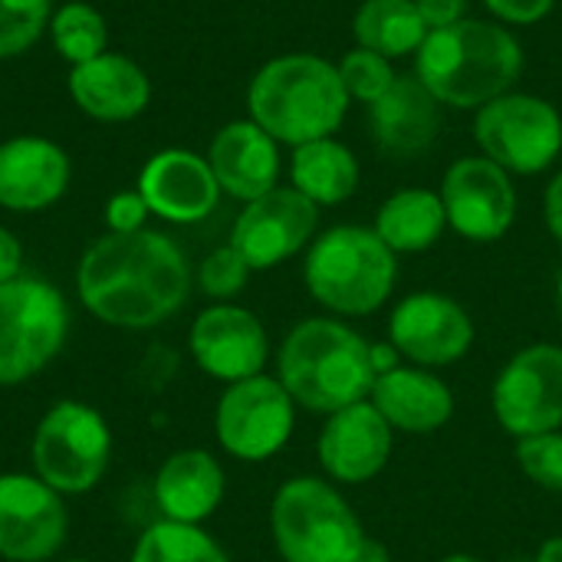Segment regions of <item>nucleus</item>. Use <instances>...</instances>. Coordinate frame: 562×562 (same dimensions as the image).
<instances>
[{"label": "nucleus", "mask_w": 562, "mask_h": 562, "mask_svg": "<svg viewBox=\"0 0 562 562\" xmlns=\"http://www.w3.org/2000/svg\"><path fill=\"white\" fill-rule=\"evenodd\" d=\"M76 290L105 326L151 329L188 303L191 263L168 234H105L82 254Z\"/></svg>", "instance_id": "1"}, {"label": "nucleus", "mask_w": 562, "mask_h": 562, "mask_svg": "<svg viewBox=\"0 0 562 562\" xmlns=\"http://www.w3.org/2000/svg\"><path fill=\"white\" fill-rule=\"evenodd\" d=\"M524 72V46L510 26L497 20L464 16L445 30H431L415 53L418 82L451 109L477 112L510 92Z\"/></svg>", "instance_id": "2"}, {"label": "nucleus", "mask_w": 562, "mask_h": 562, "mask_svg": "<svg viewBox=\"0 0 562 562\" xmlns=\"http://www.w3.org/2000/svg\"><path fill=\"white\" fill-rule=\"evenodd\" d=\"M277 379L296 408L333 415L369 398L375 385L372 342L342 319H303L277 352Z\"/></svg>", "instance_id": "3"}, {"label": "nucleus", "mask_w": 562, "mask_h": 562, "mask_svg": "<svg viewBox=\"0 0 562 562\" xmlns=\"http://www.w3.org/2000/svg\"><path fill=\"white\" fill-rule=\"evenodd\" d=\"M339 66L316 53H286L257 69L247 89L250 119L280 145L333 138L349 115Z\"/></svg>", "instance_id": "4"}, {"label": "nucleus", "mask_w": 562, "mask_h": 562, "mask_svg": "<svg viewBox=\"0 0 562 562\" xmlns=\"http://www.w3.org/2000/svg\"><path fill=\"white\" fill-rule=\"evenodd\" d=\"M303 280L323 310L336 316H372L395 293L398 257L372 227L336 224L310 244Z\"/></svg>", "instance_id": "5"}, {"label": "nucleus", "mask_w": 562, "mask_h": 562, "mask_svg": "<svg viewBox=\"0 0 562 562\" xmlns=\"http://www.w3.org/2000/svg\"><path fill=\"white\" fill-rule=\"evenodd\" d=\"M270 533L283 562H359L372 540L326 477H290L270 504Z\"/></svg>", "instance_id": "6"}, {"label": "nucleus", "mask_w": 562, "mask_h": 562, "mask_svg": "<svg viewBox=\"0 0 562 562\" xmlns=\"http://www.w3.org/2000/svg\"><path fill=\"white\" fill-rule=\"evenodd\" d=\"M69 336L63 293L36 277L0 283V389L43 372Z\"/></svg>", "instance_id": "7"}, {"label": "nucleus", "mask_w": 562, "mask_h": 562, "mask_svg": "<svg viewBox=\"0 0 562 562\" xmlns=\"http://www.w3.org/2000/svg\"><path fill=\"white\" fill-rule=\"evenodd\" d=\"M112 454V431L105 418L82 402H59L53 405L33 435V468L43 484L56 494H89Z\"/></svg>", "instance_id": "8"}, {"label": "nucleus", "mask_w": 562, "mask_h": 562, "mask_svg": "<svg viewBox=\"0 0 562 562\" xmlns=\"http://www.w3.org/2000/svg\"><path fill=\"white\" fill-rule=\"evenodd\" d=\"M481 155L510 175H540L562 155L560 109L533 92H504L474 112L471 128Z\"/></svg>", "instance_id": "9"}, {"label": "nucleus", "mask_w": 562, "mask_h": 562, "mask_svg": "<svg viewBox=\"0 0 562 562\" xmlns=\"http://www.w3.org/2000/svg\"><path fill=\"white\" fill-rule=\"evenodd\" d=\"M296 425V402L273 375H254L224 389L214 412L221 448L247 464H260L283 451Z\"/></svg>", "instance_id": "10"}, {"label": "nucleus", "mask_w": 562, "mask_h": 562, "mask_svg": "<svg viewBox=\"0 0 562 562\" xmlns=\"http://www.w3.org/2000/svg\"><path fill=\"white\" fill-rule=\"evenodd\" d=\"M491 405L510 438H533L562 428V346L533 342L494 379Z\"/></svg>", "instance_id": "11"}, {"label": "nucleus", "mask_w": 562, "mask_h": 562, "mask_svg": "<svg viewBox=\"0 0 562 562\" xmlns=\"http://www.w3.org/2000/svg\"><path fill=\"white\" fill-rule=\"evenodd\" d=\"M438 194L448 214V227L464 240L494 244L517 221L514 175L487 155H464L451 161Z\"/></svg>", "instance_id": "12"}, {"label": "nucleus", "mask_w": 562, "mask_h": 562, "mask_svg": "<svg viewBox=\"0 0 562 562\" xmlns=\"http://www.w3.org/2000/svg\"><path fill=\"white\" fill-rule=\"evenodd\" d=\"M389 342L398 356L422 369H445L461 362L474 346V319L468 310L435 290L408 293L389 316Z\"/></svg>", "instance_id": "13"}, {"label": "nucleus", "mask_w": 562, "mask_h": 562, "mask_svg": "<svg viewBox=\"0 0 562 562\" xmlns=\"http://www.w3.org/2000/svg\"><path fill=\"white\" fill-rule=\"evenodd\" d=\"M319 207L303 198L293 184L273 188L257 201H247L234 221L231 247L247 260L250 270H270L296 257L316 240Z\"/></svg>", "instance_id": "14"}, {"label": "nucleus", "mask_w": 562, "mask_h": 562, "mask_svg": "<svg viewBox=\"0 0 562 562\" xmlns=\"http://www.w3.org/2000/svg\"><path fill=\"white\" fill-rule=\"evenodd\" d=\"M69 533L63 494L36 474H0V560L43 562Z\"/></svg>", "instance_id": "15"}, {"label": "nucleus", "mask_w": 562, "mask_h": 562, "mask_svg": "<svg viewBox=\"0 0 562 562\" xmlns=\"http://www.w3.org/2000/svg\"><path fill=\"white\" fill-rule=\"evenodd\" d=\"M188 346L198 369L224 385L260 375L270 359L263 323L250 310L234 303H214L198 313Z\"/></svg>", "instance_id": "16"}, {"label": "nucleus", "mask_w": 562, "mask_h": 562, "mask_svg": "<svg viewBox=\"0 0 562 562\" xmlns=\"http://www.w3.org/2000/svg\"><path fill=\"white\" fill-rule=\"evenodd\" d=\"M392 445H395L392 425L366 398L326 415V425L316 438V458L329 481L366 484L385 471L392 458Z\"/></svg>", "instance_id": "17"}, {"label": "nucleus", "mask_w": 562, "mask_h": 562, "mask_svg": "<svg viewBox=\"0 0 562 562\" xmlns=\"http://www.w3.org/2000/svg\"><path fill=\"white\" fill-rule=\"evenodd\" d=\"M138 194L155 217L171 224H198L217 207L221 184L207 158L188 148H165L145 161L138 175Z\"/></svg>", "instance_id": "18"}, {"label": "nucleus", "mask_w": 562, "mask_h": 562, "mask_svg": "<svg viewBox=\"0 0 562 562\" xmlns=\"http://www.w3.org/2000/svg\"><path fill=\"white\" fill-rule=\"evenodd\" d=\"M69 155L36 135H20L0 145V207L33 214L56 204L69 188Z\"/></svg>", "instance_id": "19"}, {"label": "nucleus", "mask_w": 562, "mask_h": 562, "mask_svg": "<svg viewBox=\"0 0 562 562\" xmlns=\"http://www.w3.org/2000/svg\"><path fill=\"white\" fill-rule=\"evenodd\" d=\"M207 165L224 194L257 201L280 181V142L270 138L254 119L227 122L207 151Z\"/></svg>", "instance_id": "20"}, {"label": "nucleus", "mask_w": 562, "mask_h": 562, "mask_svg": "<svg viewBox=\"0 0 562 562\" xmlns=\"http://www.w3.org/2000/svg\"><path fill=\"white\" fill-rule=\"evenodd\" d=\"M369 402L392 425V431L405 435H431L445 428L454 415V392L435 369H422L412 362L382 372L369 392Z\"/></svg>", "instance_id": "21"}, {"label": "nucleus", "mask_w": 562, "mask_h": 562, "mask_svg": "<svg viewBox=\"0 0 562 562\" xmlns=\"http://www.w3.org/2000/svg\"><path fill=\"white\" fill-rule=\"evenodd\" d=\"M372 142L392 158H418L441 132V102L418 82V76H398L392 89L369 105Z\"/></svg>", "instance_id": "22"}, {"label": "nucleus", "mask_w": 562, "mask_h": 562, "mask_svg": "<svg viewBox=\"0 0 562 562\" xmlns=\"http://www.w3.org/2000/svg\"><path fill=\"white\" fill-rule=\"evenodd\" d=\"M69 95L86 115L99 122H128L148 105L151 82L145 69L128 56L102 53L82 66H72Z\"/></svg>", "instance_id": "23"}, {"label": "nucleus", "mask_w": 562, "mask_h": 562, "mask_svg": "<svg viewBox=\"0 0 562 562\" xmlns=\"http://www.w3.org/2000/svg\"><path fill=\"white\" fill-rule=\"evenodd\" d=\"M224 468L211 451H175L155 474V504L165 520L201 527L224 501Z\"/></svg>", "instance_id": "24"}, {"label": "nucleus", "mask_w": 562, "mask_h": 562, "mask_svg": "<svg viewBox=\"0 0 562 562\" xmlns=\"http://www.w3.org/2000/svg\"><path fill=\"white\" fill-rule=\"evenodd\" d=\"M372 231L385 240V247L395 257L431 250L448 231L441 194L431 188H402L389 194L375 214Z\"/></svg>", "instance_id": "25"}, {"label": "nucleus", "mask_w": 562, "mask_h": 562, "mask_svg": "<svg viewBox=\"0 0 562 562\" xmlns=\"http://www.w3.org/2000/svg\"><path fill=\"white\" fill-rule=\"evenodd\" d=\"M290 184L316 207H336L359 188V158L336 135L296 145L290 155Z\"/></svg>", "instance_id": "26"}, {"label": "nucleus", "mask_w": 562, "mask_h": 562, "mask_svg": "<svg viewBox=\"0 0 562 562\" xmlns=\"http://www.w3.org/2000/svg\"><path fill=\"white\" fill-rule=\"evenodd\" d=\"M356 46L385 59L415 56L428 36V26L415 0H362L352 16Z\"/></svg>", "instance_id": "27"}, {"label": "nucleus", "mask_w": 562, "mask_h": 562, "mask_svg": "<svg viewBox=\"0 0 562 562\" xmlns=\"http://www.w3.org/2000/svg\"><path fill=\"white\" fill-rule=\"evenodd\" d=\"M132 562H231V557L201 527L158 520L138 537Z\"/></svg>", "instance_id": "28"}, {"label": "nucleus", "mask_w": 562, "mask_h": 562, "mask_svg": "<svg viewBox=\"0 0 562 562\" xmlns=\"http://www.w3.org/2000/svg\"><path fill=\"white\" fill-rule=\"evenodd\" d=\"M49 36L59 56L72 66H82L102 56L109 43L105 16L89 3H63L49 20Z\"/></svg>", "instance_id": "29"}, {"label": "nucleus", "mask_w": 562, "mask_h": 562, "mask_svg": "<svg viewBox=\"0 0 562 562\" xmlns=\"http://www.w3.org/2000/svg\"><path fill=\"white\" fill-rule=\"evenodd\" d=\"M336 66H339V79H342L349 99H356L362 105L379 102L392 89V82L398 79L392 69V59H385L372 49H362V46L349 49Z\"/></svg>", "instance_id": "30"}, {"label": "nucleus", "mask_w": 562, "mask_h": 562, "mask_svg": "<svg viewBox=\"0 0 562 562\" xmlns=\"http://www.w3.org/2000/svg\"><path fill=\"white\" fill-rule=\"evenodd\" d=\"M49 10L53 0H0V59L30 49L53 20Z\"/></svg>", "instance_id": "31"}, {"label": "nucleus", "mask_w": 562, "mask_h": 562, "mask_svg": "<svg viewBox=\"0 0 562 562\" xmlns=\"http://www.w3.org/2000/svg\"><path fill=\"white\" fill-rule=\"evenodd\" d=\"M520 471L543 491L562 494V431H543L517 441Z\"/></svg>", "instance_id": "32"}, {"label": "nucleus", "mask_w": 562, "mask_h": 562, "mask_svg": "<svg viewBox=\"0 0 562 562\" xmlns=\"http://www.w3.org/2000/svg\"><path fill=\"white\" fill-rule=\"evenodd\" d=\"M250 267H247V260L231 247V244H224V247H217V250H211L204 260H201V267H198V286L211 296V300H231V296H237L244 286H247V280H250Z\"/></svg>", "instance_id": "33"}, {"label": "nucleus", "mask_w": 562, "mask_h": 562, "mask_svg": "<svg viewBox=\"0 0 562 562\" xmlns=\"http://www.w3.org/2000/svg\"><path fill=\"white\" fill-rule=\"evenodd\" d=\"M148 204L138 191H119L109 198L105 204V224H109V234H135V231H145V221H148Z\"/></svg>", "instance_id": "34"}, {"label": "nucleus", "mask_w": 562, "mask_h": 562, "mask_svg": "<svg viewBox=\"0 0 562 562\" xmlns=\"http://www.w3.org/2000/svg\"><path fill=\"white\" fill-rule=\"evenodd\" d=\"M484 7L491 10V16L497 23H514V26H530L540 23L553 13L557 0H484Z\"/></svg>", "instance_id": "35"}, {"label": "nucleus", "mask_w": 562, "mask_h": 562, "mask_svg": "<svg viewBox=\"0 0 562 562\" xmlns=\"http://www.w3.org/2000/svg\"><path fill=\"white\" fill-rule=\"evenodd\" d=\"M415 3H418V13H422L428 33L461 23L468 16V0H415Z\"/></svg>", "instance_id": "36"}, {"label": "nucleus", "mask_w": 562, "mask_h": 562, "mask_svg": "<svg viewBox=\"0 0 562 562\" xmlns=\"http://www.w3.org/2000/svg\"><path fill=\"white\" fill-rule=\"evenodd\" d=\"M20 270H23V247L7 227H0V283L23 277Z\"/></svg>", "instance_id": "37"}, {"label": "nucleus", "mask_w": 562, "mask_h": 562, "mask_svg": "<svg viewBox=\"0 0 562 562\" xmlns=\"http://www.w3.org/2000/svg\"><path fill=\"white\" fill-rule=\"evenodd\" d=\"M543 217H547V227H550L553 240L562 244V171H557L553 181L547 184V194H543Z\"/></svg>", "instance_id": "38"}, {"label": "nucleus", "mask_w": 562, "mask_h": 562, "mask_svg": "<svg viewBox=\"0 0 562 562\" xmlns=\"http://www.w3.org/2000/svg\"><path fill=\"white\" fill-rule=\"evenodd\" d=\"M533 562H562V537H550Z\"/></svg>", "instance_id": "39"}, {"label": "nucleus", "mask_w": 562, "mask_h": 562, "mask_svg": "<svg viewBox=\"0 0 562 562\" xmlns=\"http://www.w3.org/2000/svg\"><path fill=\"white\" fill-rule=\"evenodd\" d=\"M441 562H484V560H477V557H471V553H451V557H445Z\"/></svg>", "instance_id": "40"}, {"label": "nucleus", "mask_w": 562, "mask_h": 562, "mask_svg": "<svg viewBox=\"0 0 562 562\" xmlns=\"http://www.w3.org/2000/svg\"><path fill=\"white\" fill-rule=\"evenodd\" d=\"M557 306H560V316H562V270H560V277H557Z\"/></svg>", "instance_id": "41"}, {"label": "nucleus", "mask_w": 562, "mask_h": 562, "mask_svg": "<svg viewBox=\"0 0 562 562\" xmlns=\"http://www.w3.org/2000/svg\"><path fill=\"white\" fill-rule=\"evenodd\" d=\"M66 562H89V560H66Z\"/></svg>", "instance_id": "42"}, {"label": "nucleus", "mask_w": 562, "mask_h": 562, "mask_svg": "<svg viewBox=\"0 0 562 562\" xmlns=\"http://www.w3.org/2000/svg\"><path fill=\"white\" fill-rule=\"evenodd\" d=\"M514 562H527V560H514Z\"/></svg>", "instance_id": "43"}]
</instances>
